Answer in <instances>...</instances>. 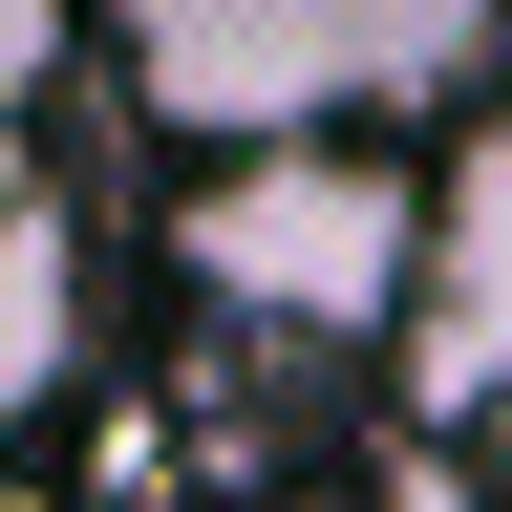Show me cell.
Returning <instances> with one entry per match:
<instances>
[{
    "label": "cell",
    "instance_id": "1",
    "mask_svg": "<svg viewBox=\"0 0 512 512\" xmlns=\"http://www.w3.org/2000/svg\"><path fill=\"white\" fill-rule=\"evenodd\" d=\"M491 64H512L491 0H128L107 22V86L192 171L214 150H363L384 107H448Z\"/></svg>",
    "mask_w": 512,
    "mask_h": 512
},
{
    "label": "cell",
    "instance_id": "2",
    "mask_svg": "<svg viewBox=\"0 0 512 512\" xmlns=\"http://www.w3.org/2000/svg\"><path fill=\"white\" fill-rule=\"evenodd\" d=\"M427 256V171L406 150H214L171 192V278L235 342H384Z\"/></svg>",
    "mask_w": 512,
    "mask_h": 512
},
{
    "label": "cell",
    "instance_id": "3",
    "mask_svg": "<svg viewBox=\"0 0 512 512\" xmlns=\"http://www.w3.org/2000/svg\"><path fill=\"white\" fill-rule=\"evenodd\" d=\"M384 363H406V406H427V427H491V406H512V107L448 128V171H427V256H406Z\"/></svg>",
    "mask_w": 512,
    "mask_h": 512
},
{
    "label": "cell",
    "instance_id": "4",
    "mask_svg": "<svg viewBox=\"0 0 512 512\" xmlns=\"http://www.w3.org/2000/svg\"><path fill=\"white\" fill-rule=\"evenodd\" d=\"M43 64H64V22H22V0H0V214H43V192H22V128H43Z\"/></svg>",
    "mask_w": 512,
    "mask_h": 512
},
{
    "label": "cell",
    "instance_id": "5",
    "mask_svg": "<svg viewBox=\"0 0 512 512\" xmlns=\"http://www.w3.org/2000/svg\"><path fill=\"white\" fill-rule=\"evenodd\" d=\"M470 448H491V491H512V406H491V427H470Z\"/></svg>",
    "mask_w": 512,
    "mask_h": 512
}]
</instances>
